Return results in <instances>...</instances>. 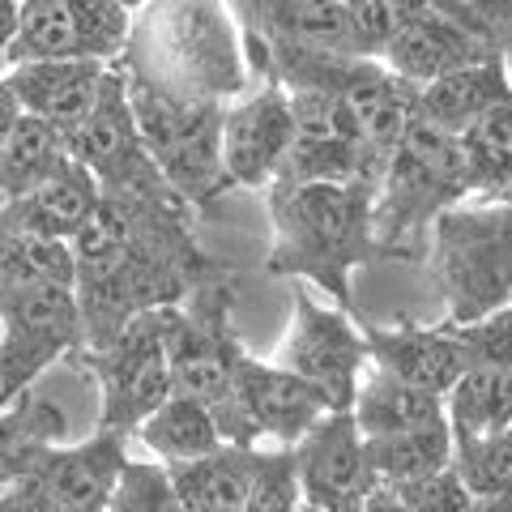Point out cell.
I'll return each instance as SVG.
<instances>
[{"instance_id":"38","label":"cell","mask_w":512,"mask_h":512,"mask_svg":"<svg viewBox=\"0 0 512 512\" xmlns=\"http://www.w3.org/2000/svg\"><path fill=\"white\" fill-rule=\"evenodd\" d=\"M120 5H124L128 13H137V9H146V5H150V0H120Z\"/></svg>"},{"instance_id":"9","label":"cell","mask_w":512,"mask_h":512,"mask_svg":"<svg viewBox=\"0 0 512 512\" xmlns=\"http://www.w3.org/2000/svg\"><path fill=\"white\" fill-rule=\"evenodd\" d=\"M73 163H82L94 184L103 188V197H146V201H171L175 192L163 184V175L154 171L146 146L137 137L133 111H128L124 77L107 69V82L94 99L90 116L64 137Z\"/></svg>"},{"instance_id":"28","label":"cell","mask_w":512,"mask_h":512,"mask_svg":"<svg viewBox=\"0 0 512 512\" xmlns=\"http://www.w3.org/2000/svg\"><path fill=\"white\" fill-rule=\"evenodd\" d=\"M248 457L244 444H222L188 466H171V487L192 512H244L248 495Z\"/></svg>"},{"instance_id":"40","label":"cell","mask_w":512,"mask_h":512,"mask_svg":"<svg viewBox=\"0 0 512 512\" xmlns=\"http://www.w3.org/2000/svg\"><path fill=\"white\" fill-rule=\"evenodd\" d=\"M13 5H22V0H13Z\"/></svg>"},{"instance_id":"15","label":"cell","mask_w":512,"mask_h":512,"mask_svg":"<svg viewBox=\"0 0 512 512\" xmlns=\"http://www.w3.org/2000/svg\"><path fill=\"white\" fill-rule=\"evenodd\" d=\"M124 461V431L103 427L73 448H47L30 457L22 487L43 512H103Z\"/></svg>"},{"instance_id":"3","label":"cell","mask_w":512,"mask_h":512,"mask_svg":"<svg viewBox=\"0 0 512 512\" xmlns=\"http://www.w3.org/2000/svg\"><path fill=\"white\" fill-rule=\"evenodd\" d=\"M146 9V43L158 69L137 77L188 99H218L244 86V39L218 0H150Z\"/></svg>"},{"instance_id":"26","label":"cell","mask_w":512,"mask_h":512,"mask_svg":"<svg viewBox=\"0 0 512 512\" xmlns=\"http://www.w3.org/2000/svg\"><path fill=\"white\" fill-rule=\"evenodd\" d=\"M64 163H69L64 133L18 111L5 133V146H0V210H5L9 201L26 197L30 188H39L47 175L60 171Z\"/></svg>"},{"instance_id":"23","label":"cell","mask_w":512,"mask_h":512,"mask_svg":"<svg viewBox=\"0 0 512 512\" xmlns=\"http://www.w3.org/2000/svg\"><path fill=\"white\" fill-rule=\"evenodd\" d=\"M350 419L363 436H393V431L427 427L444 419V397L414 389L406 380H393L380 367H363V376L350 397Z\"/></svg>"},{"instance_id":"30","label":"cell","mask_w":512,"mask_h":512,"mask_svg":"<svg viewBox=\"0 0 512 512\" xmlns=\"http://www.w3.org/2000/svg\"><path fill=\"white\" fill-rule=\"evenodd\" d=\"M453 470L466 483V491L474 500H495V495H508L512 483V436L508 431H495L483 440H466L453 444Z\"/></svg>"},{"instance_id":"19","label":"cell","mask_w":512,"mask_h":512,"mask_svg":"<svg viewBox=\"0 0 512 512\" xmlns=\"http://www.w3.org/2000/svg\"><path fill=\"white\" fill-rule=\"evenodd\" d=\"M363 350L372 367L389 372L393 380H406L414 389H427L444 397L448 384H453L461 372L470 367L466 355V342L453 325H440V329H363Z\"/></svg>"},{"instance_id":"34","label":"cell","mask_w":512,"mask_h":512,"mask_svg":"<svg viewBox=\"0 0 512 512\" xmlns=\"http://www.w3.org/2000/svg\"><path fill=\"white\" fill-rule=\"evenodd\" d=\"M30 457H35V448L22 440V431H18V423H13V414L0 410V474H9L13 461L30 466Z\"/></svg>"},{"instance_id":"14","label":"cell","mask_w":512,"mask_h":512,"mask_svg":"<svg viewBox=\"0 0 512 512\" xmlns=\"http://www.w3.org/2000/svg\"><path fill=\"white\" fill-rule=\"evenodd\" d=\"M299 495L312 508L329 512H359L372 491V470L363 453V431L350 419V410H325L320 419L291 444Z\"/></svg>"},{"instance_id":"20","label":"cell","mask_w":512,"mask_h":512,"mask_svg":"<svg viewBox=\"0 0 512 512\" xmlns=\"http://www.w3.org/2000/svg\"><path fill=\"white\" fill-rule=\"evenodd\" d=\"M99 201H103V188L94 184V175L69 158V163L47 175L39 188H30L26 197L9 201L5 210H0V227L69 244L90 222V214L99 210Z\"/></svg>"},{"instance_id":"7","label":"cell","mask_w":512,"mask_h":512,"mask_svg":"<svg viewBox=\"0 0 512 512\" xmlns=\"http://www.w3.org/2000/svg\"><path fill=\"white\" fill-rule=\"evenodd\" d=\"M0 410L82 338V308L64 282H0Z\"/></svg>"},{"instance_id":"25","label":"cell","mask_w":512,"mask_h":512,"mask_svg":"<svg viewBox=\"0 0 512 512\" xmlns=\"http://www.w3.org/2000/svg\"><path fill=\"white\" fill-rule=\"evenodd\" d=\"M363 453L376 487H402L423 474L453 466V436H448V423L440 419L427 427L393 431V436H363Z\"/></svg>"},{"instance_id":"6","label":"cell","mask_w":512,"mask_h":512,"mask_svg":"<svg viewBox=\"0 0 512 512\" xmlns=\"http://www.w3.org/2000/svg\"><path fill=\"white\" fill-rule=\"evenodd\" d=\"M133 13L120 0H22L0 69L30 60L111 64L133 43Z\"/></svg>"},{"instance_id":"18","label":"cell","mask_w":512,"mask_h":512,"mask_svg":"<svg viewBox=\"0 0 512 512\" xmlns=\"http://www.w3.org/2000/svg\"><path fill=\"white\" fill-rule=\"evenodd\" d=\"M103 82L107 64L99 60H30L0 69V90L13 99V107L52 124L64 137L90 116Z\"/></svg>"},{"instance_id":"37","label":"cell","mask_w":512,"mask_h":512,"mask_svg":"<svg viewBox=\"0 0 512 512\" xmlns=\"http://www.w3.org/2000/svg\"><path fill=\"white\" fill-rule=\"evenodd\" d=\"M13 22H18V5H13V0H0V52H5V43L13 35Z\"/></svg>"},{"instance_id":"17","label":"cell","mask_w":512,"mask_h":512,"mask_svg":"<svg viewBox=\"0 0 512 512\" xmlns=\"http://www.w3.org/2000/svg\"><path fill=\"white\" fill-rule=\"evenodd\" d=\"M163 320V346H167V367H171V389L192 402L222 410L231 402V372L239 359L235 338L222 325V316L205 312L192 316L180 308H158Z\"/></svg>"},{"instance_id":"10","label":"cell","mask_w":512,"mask_h":512,"mask_svg":"<svg viewBox=\"0 0 512 512\" xmlns=\"http://www.w3.org/2000/svg\"><path fill=\"white\" fill-rule=\"evenodd\" d=\"M508 35L483 22L478 13L461 9L457 0H427V9L414 22H406L397 35L380 47V64L397 82L427 86L440 73H453L461 64L504 56Z\"/></svg>"},{"instance_id":"22","label":"cell","mask_w":512,"mask_h":512,"mask_svg":"<svg viewBox=\"0 0 512 512\" xmlns=\"http://www.w3.org/2000/svg\"><path fill=\"white\" fill-rule=\"evenodd\" d=\"M512 419V363H470L444 393V423L453 444L508 431Z\"/></svg>"},{"instance_id":"29","label":"cell","mask_w":512,"mask_h":512,"mask_svg":"<svg viewBox=\"0 0 512 512\" xmlns=\"http://www.w3.org/2000/svg\"><path fill=\"white\" fill-rule=\"evenodd\" d=\"M299 504H303V495H299L291 448H282V444L252 448L244 512H299Z\"/></svg>"},{"instance_id":"16","label":"cell","mask_w":512,"mask_h":512,"mask_svg":"<svg viewBox=\"0 0 512 512\" xmlns=\"http://www.w3.org/2000/svg\"><path fill=\"white\" fill-rule=\"evenodd\" d=\"M291 146V103L282 86H261L244 94L218 124V158L227 184L269 188L278 180L282 154Z\"/></svg>"},{"instance_id":"35","label":"cell","mask_w":512,"mask_h":512,"mask_svg":"<svg viewBox=\"0 0 512 512\" xmlns=\"http://www.w3.org/2000/svg\"><path fill=\"white\" fill-rule=\"evenodd\" d=\"M461 9H470L478 13L483 22H491L495 30H504L508 35V22H512V0H457Z\"/></svg>"},{"instance_id":"8","label":"cell","mask_w":512,"mask_h":512,"mask_svg":"<svg viewBox=\"0 0 512 512\" xmlns=\"http://www.w3.org/2000/svg\"><path fill=\"white\" fill-rule=\"evenodd\" d=\"M329 406L282 363H261L239 350L231 372V402L214 410V423L227 444L256 448V440L291 448Z\"/></svg>"},{"instance_id":"1","label":"cell","mask_w":512,"mask_h":512,"mask_svg":"<svg viewBox=\"0 0 512 512\" xmlns=\"http://www.w3.org/2000/svg\"><path fill=\"white\" fill-rule=\"evenodd\" d=\"M367 184H269L274 256L269 269L308 278L320 291L350 303V269L376 252Z\"/></svg>"},{"instance_id":"39","label":"cell","mask_w":512,"mask_h":512,"mask_svg":"<svg viewBox=\"0 0 512 512\" xmlns=\"http://www.w3.org/2000/svg\"><path fill=\"white\" fill-rule=\"evenodd\" d=\"M299 512H329V508H312V504H299Z\"/></svg>"},{"instance_id":"36","label":"cell","mask_w":512,"mask_h":512,"mask_svg":"<svg viewBox=\"0 0 512 512\" xmlns=\"http://www.w3.org/2000/svg\"><path fill=\"white\" fill-rule=\"evenodd\" d=\"M359 512H410V508L397 500L389 487H372V491H367V500L359 504Z\"/></svg>"},{"instance_id":"11","label":"cell","mask_w":512,"mask_h":512,"mask_svg":"<svg viewBox=\"0 0 512 512\" xmlns=\"http://www.w3.org/2000/svg\"><path fill=\"white\" fill-rule=\"evenodd\" d=\"M244 52L256 56H308V60H359V43L342 0H231Z\"/></svg>"},{"instance_id":"33","label":"cell","mask_w":512,"mask_h":512,"mask_svg":"<svg viewBox=\"0 0 512 512\" xmlns=\"http://www.w3.org/2000/svg\"><path fill=\"white\" fill-rule=\"evenodd\" d=\"M397 500H402L410 512H474V495L466 491V483L457 478L453 466H444L436 474H423L414 483H402V487H389Z\"/></svg>"},{"instance_id":"12","label":"cell","mask_w":512,"mask_h":512,"mask_svg":"<svg viewBox=\"0 0 512 512\" xmlns=\"http://www.w3.org/2000/svg\"><path fill=\"white\" fill-rule=\"evenodd\" d=\"M286 372H295L303 384H312L316 397L329 410H350L355 384L367 367L363 333L350 325V316L338 308H320L316 299H295V320L286 333L282 359Z\"/></svg>"},{"instance_id":"5","label":"cell","mask_w":512,"mask_h":512,"mask_svg":"<svg viewBox=\"0 0 512 512\" xmlns=\"http://www.w3.org/2000/svg\"><path fill=\"white\" fill-rule=\"evenodd\" d=\"M124 94L137 137L146 146L154 171L163 175V184L192 201H210L214 192H222L227 175H222V158H218V124H222L218 103L163 90L146 82V77L124 82Z\"/></svg>"},{"instance_id":"24","label":"cell","mask_w":512,"mask_h":512,"mask_svg":"<svg viewBox=\"0 0 512 512\" xmlns=\"http://www.w3.org/2000/svg\"><path fill=\"white\" fill-rule=\"evenodd\" d=\"M133 431L167 470L171 466H188V461H197V457H205V453H214V448L227 444L222 440V431H218V423H214L210 406L192 402V397H180V393H171L167 402L158 406L154 414H146Z\"/></svg>"},{"instance_id":"31","label":"cell","mask_w":512,"mask_h":512,"mask_svg":"<svg viewBox=\"0 0 512 512\" xmlns=\"http://www.w3.org/2000/svg\"><path fill=\"white\" fill-rule=\"evenodd\" d=\"M103 512H192L171 487L163 461H124Z\"/></svg>"},{"instance_id":"13","label":"cell","mask_w":512,"mask_h":512,"mask_svg":"<svg viewBox=\"0 0 512 512\" xmlns=\"http://www.w3.org/2000/svg\"><path fill=\"white\" fill-rule=\"evenodd\" d=\"M103 427L133 431L146 414L175 393L163 346V320L158 308L137 312L111 342H103Z\"/></svg>"},{"instance_id":"21","label":"cell","mask_w":512,"mask_h":512,"mask_svg":"<svg viewBox=\"0 0 512 512\" xmlns=\"http://www.w3.org/2000/svg\"><path fill=\"white\" fill-rule=\"evenodd\" d=\"M500 103H512L504 56L461 64V69H453V73H440L436 82L414 86V107L453 137L461 133V128H470L483 111L500 107Z\"/></svg>"},{"instance_id":"2","label":"cell","mask_w":512,"mask_h":512,"mask_svg":"<svg viewBox=\"0 0 512 512\" xmlns=\"http://www.w3.org/2000/svg\"><path fill=\"white\" fill-rule=\"evenodd\" d=\"M470 201L466 167H461L457 137L431 124L419 107L393 146L376 180L372 201V235L376 248H402L419 231H427L444 210Z\"/></svg>"},{"instance_id":"32","label":"cell","mask_w":512,"mask_h":512,"mask_svg":"<svg viewBox=\"0 0 512 512\" xmlns=\"http://www.w3.org/2000/svg\"><path fill=\"white\" fill-rule=\"evenodd\" d=\"M350 26H355L359 43L367 56H380V47L389 43L406 22H414L427 9V0H342Z\"/></svg>"},{"instance_id":"4","label":"cell","mask_w":512,"mask_h":512,"mask_svg":"<svg viewBox=\"0 0 512 512\" xmlns=\"http://www.w3.org/2000/svg\"><path fill=\"white\" fill-rule=\"evenodd\" d=\"M431 239H436V278L448 295V325H474L508 308V201H461L431 222Z\"/></svg>"},{"instance_id":"27","label":"cell","mask_w":512,"mask_h":512,"mask_svg":"<svg viewBox=\"0 0 512 512\" xmlns=\"http://www.w3.org/2000/svg\"><path fill=\"white\" fill-rule=\"evenodd\" d=\"M461 167H466L470 201H508L512 180V103L483 111L457 133Z\"/></svg>"}]
</instances>
